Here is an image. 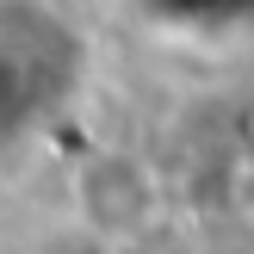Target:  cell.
<instances>
[{
    "label": "cell",
    "instance_id": "cell-1",
    "mask_svg": "<svg viewBox=\"0 0 254 254\" xmlns=\"http://www.w3.org/2000/svg\"><path fill=\"white\" fill-rule=\"evenodd\" d=\"M74 211L81 223H93L106 242H136L149 223L161 217V192H155V174L143 168L136 155H93L74 180Z\"/></svg>",
    "mask_w": 254,
    "mask_h": 254
}]
</instances>
